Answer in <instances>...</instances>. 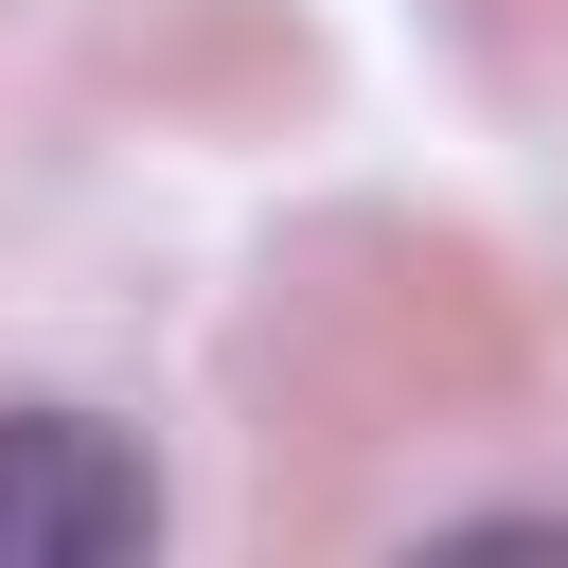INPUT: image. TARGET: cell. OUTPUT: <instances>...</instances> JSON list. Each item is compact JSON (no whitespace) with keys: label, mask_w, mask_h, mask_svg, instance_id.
<instances>
[{"label":"cell","mask_w":568,"mask_h":568,"mask_svg":"<svg viewBox=\"0 0 568 568\" xmlns=\"http://www.w3.org/2000/svg\"><path fill=\"white\" fill-rule=\"evenodd\" d=\"M160 550V462L89 408H0V568H124Z\"/></svg>","instance_id":"1"}]
</instances>
